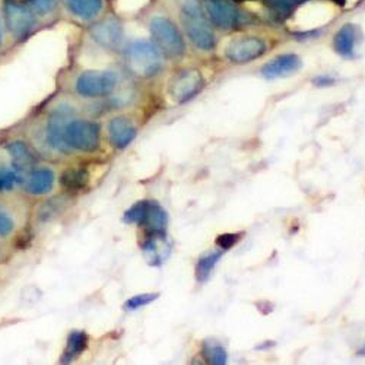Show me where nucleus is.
Instances as JSON below:
<instances>
[{
	"label": "nucleus",
	"mask_w": 365,
	"mask_h": 365,
	"mask_svg": "<svg viewBox=\"0 0 365 365\" xmlns=\"http://www.w3.org/2000/svg\"><path fill=\"white\" fill-rule=\"evenodd\" d=\"M57 4V0H26V5L38 15L50 14Z\"/></svg>",
	"instance_id": "cd10ccee"
},
{
	"label": "nucleus",
	"mask_w": 365,
	"mask_h": 365,
	"mask_svg": "<svg viewBox=\"0 0 365 365\" xmlns=\"http://www.w3.org/2000/svg\"><path fill=\"white\" fill-rule=\"evenodd\" d=\"M4 14L8 29L16 37L26 36L36 24L34 11L28 5L15 2V0H6Z\"/></svg>",
	"instance_id": "6e6552de"
},
{
	"label": "nucleus",
	"mask_w": 365,
	"mask_h": 365,
	"mask_svg": "<svg viewBox=\"0 0 365 365\" xmlns=\"http://www.w3.org/2000/svg\"><path fill=\"white\" fill-rule=\"evenodd\" d=\"M334 2H336V4L341 5V6H344V5L346 4V0H334Z\"/></svg>",
	"instance_id": "473e14b6"
},
{
	"label": "nucleus",
	"mask_w": 365,
	"mask_h": 365,
	"mask_svg": "<svg viewBox=\"0 0 365 365\" xmlns=\"http://www.w3.org/2000/svg\"><path fill=\"white\" fill-rule=\"evenodd\" d=\"M63 140L68 148L82 152H94L100 145V128L93 121L71 120L65 128Z\"/></svg>",
	"instance_id": "20e7f679"
},
{
	"label": "nucleus",
	"mask_w": 365,
	"mask_h": 365,
	"mask_svg": "<svg viewBox=\"0 0 365 365\" xmlns=\"http://www.w3.org/2000/svg\"><path fill=\"white\" fill-rule=\"evenodd\" d=\"M88 346V336L86 333L83 331H72L69 334V339H68V345L63 354V361H72L75 358H78Z\"/></svg>",
	"instance_id": "412c9836"
},
{
	"label": "nucleus",
	"mask_w": 365,
	"mask_h": 365,
	"mask_svg": "<svg viewBox=\"0 0 365 365\" xmlns=\"http://www.w3.org/2000/svg\"><path fill=\"white\" fill-rule=\"evenodd\" d=\"M358 355H359V356H365V344H364L362 348L358 351Z\"/></svg>",
	"instance_id": "2f4dec72"
},
{
	"label": "nucleus",
	"mask_w": 365,
	"mask_h": 365,
	"mask_svg": "<svg viewBox=\"0 0 365 365\" xmlns=\"http://www.w3.org/2000/svg\"><path fill=\"white\" fill-rule=\"evenodd\" d=\"M314 85H317V86H320V88H326V86H330V85H333L334 81L331 76H327V75H320V76H317L314 81Z\"/></svg>",
	"instance_id": "7c9ffc66"
},
{
	"label": "nucleus",
	"mask_w": 365,
	"mask_h": 365,
	"mask_svg": "<svg viewBox=\"0 0 365 365\" xmlns=\"http://www.w3.org/2000/svg\"><path fill=\"white\" fill-rule=\"evenodd\" d=\"M110 142L114 148L123 149L136 138V128L128 117H114L108 126Z\"/></svg>",
	"instance_id": "4468645a"
},
{
	"label": "nucleus",
	"mask_w": 365,
	"mask_h": 365,
	"mask_svg": "<svg viewBox=\"0 0 365 365\" xmlns=\"http://www.w3.org/2000/svg\"><path fill=\"white\" fill-rule=\"evenodd\" d=\"M60 182L68 190H81L88 182V173L82 168H69L60 177Z\"/></svg>",
	"instance_id": "4be33fe9"
},
{
	"label": "nucleus",
	"mask_w": 365,
	"mask_h": 365,
	"mask_svg": "<svg viewBox=\"0 0 365 365\" xmlns=\"http://www.w3.org/2000/svg\"><path fill=\"white\" fill-rule=\"evenodd\" d=\"M14 221L8 212L0 206V237H8L14 231Z\"/></svg>",
	"instance_id": "c756f323"
},
{
	"label": "nucleus",
	"mask_w": 365,
	"mask_h": 365,
	"mask_svg": "<svg viewBox=\"0 0 365 365\" xmlns=\"http://www.w3.org/2000/svg\"><path fill=\"white\" fill-rule=\"evenodd\" d=\"M72 110L69 107H58L50 117L47 126V138L48 143L58 150H68V146L63 140L65 128L72 118Z\"/></svg>",
	"instance_id": "f8f14e48"
},
{
	"label": "nucleus",
	"mask_w": 365,
	"mask_h": 365,
	"mask_svg": "<svg viewBox=\"0 0 365 365\" xmlns=\"http://www.w3.org/2000/svg\"><path fill=\"white\" fill-rule=\"evenodd\" d=\"M0 46H2V29H0Z\"/></svg>",
	"instance_id": "72a5a7b5"
},
{
	"label": "nucleus",
	"mask_w": 365,
	"mask_h": 365,
	"mask_svg": "<svg viewBox=\"0 0 365 365\" xmlns=\"http://www.w3.org/2000/svg\"><path fill=\"white\" fill-rule=\"evenodd\" d=\"M361 40V31L359 28L354 24H345L339 31L334 34L333 38V47L334 51L341 54L342 57H354L356 47Z\"/></svg>",
	"instance_id": "2eb2a0df"
},
{
	"label": "nucleus",
	"mask_w": 365,
	"mask_h": 365,
	"mask_svg": "<svg viewBox=\"0 0 365 365\" xmlns=\"http://www.w3.org/2000/svg\"><path fill=\"white\" fill-rule=\"evenodd\" d=\"M205 85L202 73L196 69L180 72L171 83V96L177 103H186L196 97Z\"/></svg>",
	"instance_id": "1a4fd4ad"
},
{
	"label": "nucleus",
	"mask_w": 365,
	"mask_h": 365,
	"mask_svg": "<svg viewBox=\"0 0 365 365\" xmlns=\"http://www.w3.org/2000/svg\"><path fill=\"white\" fill-rule=\"evenodd\" d=\"M54 182V174L51 170L43 168L31 171L25 181V189L31 195H43L51 190Z\"/></svg>",
	"instance_id": "f3484780"
},
{
	"label": "nucleus",
	"mask_w": 365,
	"mask_h": 365,
	"mask_svg": "<svg viewBox=\"0 0 365 365\" xmlns=\"http://www.w3.org/2000/svg\"><path fill=\"white\" fill-rule=\"evenodd\" d=\"M19 181L22 177L14 168L0 167V190H11Z\"/></svg>",
	"instance_id": "393cba45"
},
{
	"label": "nucleus",
	"mask_w": 365,
	"mask_h": 365,
	"mask_svg": "<svg viewBox=\"0 0 365 365\" xmlns=\"http://www.w3.org/2000/svg\"><path fill=\"white\" fill-rule=\"evenodd\" d=\"M126 66L138 78L155 76L163 68L161 51L154 43L135 41L126 48Z\"/></svg>",
	"instance_id": "f03ea898"
},
{
	"label": "nucleus",
	"mask_w": 365,
	"mask_h": 365,
	"mask_svg": "<svg viewBox=\"0 0 365 365\" xmlns=\"http://www.w3.org/2000/svg\"><path fill=\"white\" fill-rule=\"evenodd\" d=\"M203 356L206 358L207 362L214 365H224L227 364V359H228V355L224 346L214 341H206L203 344Z\"/></svg>",
	"instance_id": "5701e85b"
},
{
	"label": "nucleus",
	"mask_w": 365,
	"mask_h": 365,
	"mask_svg": "<svg viewBox=\"0 0 365 365\" xmlns=\"http://www.w3.org/2000/svg\"><path fill=\"white\" fill-rule=\"evenodd\" d=\"M142 250L148 264L161 266L171 252V245L165 237V232H149L143 241Z\"/></svg>",
	"instance_id": "9b49d317"
},
{
	"label": "nucleus",
	"mask_w": 365,
	"mask_h": 365,
	"mask_svg": "<svg viewBox=\"0 0 365 365\" xmlns=\"http://www.w3.org/2000/svg\"><path fill=\"white\" fill-rule=\"evenodd\" d=\"M267 51V44L259 37H242L230 43L225 56L231 63L246 65L262 57Z\"/></svg>",
	"instance_id": "0eeeda50"
},
{
	"label": "nucleus",
	"mask_w": 365,
	"mask_h": 365,
	"mask_svg": "<svg viewBox=\"0 0 365 365\" xmlns=\"http://www.w3.org/2000/svg\"><path fill=\"white\" fill-rule=\"evenodd\" d=\"M242 234L237 232V234H222L217 238V245L220 246V250L227 252L230 249H232L235 245H238V241L241 240Z\"/></svg>",
	"instance_id": "c85d7f7f"
},
{
	"label": "nucleus",
	"mask_w": 365,
	"mask_h": 365,
	"mask_svg": "<svg viewBox=\"0 0 365 365\" xmlns=\"http://www.w3.org/2000/svg\"><path fill=\"white\" fill-rule=\"evenodd\" d=\"M117 85V76L113 72L89 71L83 72L76 81L78 94L86 98H98L111 94Z\"/></svg>",
	"instance_id": "39448f33"
},
{
	"label": "nucleus",
	"mask_w": 365,
	"mask_h": 365,
	"mask_svg": "<svg viewBox=\"0 0 365 365\" xmlns=\"http://www.w3.org/2000/svg\"><path fill=\"white\" fill-rule=\"evenodd\" d=\"M8 152L12 158L14 170L22 177L25 173H31L37 164V155L24 142H12L8 145Z\"/></svg>",
	"instance_id": "dca6fc26"
},
{
	"label": "nucleus",
	"mask_w": 365,
	"mask_h": 365,
	"mask_svg": "<svg viewBox=\"0 0 365 365\" xmlns=\"http://www.w3.org/2000/svg\"><path fill=\"white\" fill-rule=\"evenodd\" d=\"M203 11L212 25L220 29H232L241 21V12L232 0H203Z\"/></svg>",
	"instance_id": "423d86ee"
},
{
	"label": "nucleus",
	"mask_w": 365,
	"mask_h": 365,
	"mask_svg": "<svg viewBox=\"0 0 365 365\" xmlns=\"http://www.w3.org/2000/svg\"><path fill=\"white\" fill-rule=\"evenodd\" d=\"M91 37L104 48L117 50L123 41V26L117 19L108 18L91 28Z\"/></svg>",
	"instance_id": "9d476101"
},
{
	"label": "nucleus",
	"mask_w": 365,
	"mask_h": 365,
	"mask_svg": "<svg viewBox=\"0 0 365 365\" xmlns=\"http://www.w3.org/2000/svg\"><path fill=\"white\" fill-rule=\"evenodd\" d=\"M266 4L278 16H289L295 6L292 0H266Z\"/></svg>",
	"instance_id": "bb28decb"
},
{
	"label": "nucleus",
	"mask_w": 365,
	"mask_h": 365,
	"mask_svg": "<svg viewBox=\"0 0 365 365\" xmlns=\"http://www.w3.org/2000/svg\"><path fill=\"white\" fill-rule=\"evenodd\" d=\"M148 207H149V200H142L135 203L129 210H126V214L123 217V221L128 224H139L143 225L148 214Z\"/></svg>",
	"instance_id": "b1692460"
},
{
	"label": "nucleus",
	"mask_w": 365,
	"mask_h": 365,
	"mask_svg": "<svg viewBox=\"0 0 365 365\" xmlns=\"http://www.w3.org/2000/svg\"><path fill=\"white\" fill-rule=\"evenodd\" d=\"M160 297V294H140V295H135L132 298H129L125 304L126 310H138L140 307L148 306V304L154 302L157 298Z\"/></svg>",
	"instance_id": "a878e982"
},
{
	"label": "nucleus",
	"mask_w": 365,
	"mask_h": 365,
	"mask_svg": "<svg viewBox=\"0 0 365 365\" xmlns=\"http://www.w3.org/2000/svg\"><path fill=\"white\" fill-rule=\"evenodd\" d=\"M181 22L189 40L200 50L210 51L217 46V37L199 0H185L181 6Z\"/></svg>",
	"instance_id": "f257e3e1"
},
{
	"label": "nucleus",
	"mask_w": 365,
	"mask_h": 365,
	"mask_svg": "<svg viewBox=\"0 0 365 365\" xmlns=\"http://www.w3.org/2000/svg\"><path fill=\"white\" fill-rule=\"evenodd\" d=\"M301 58L294 54V53H288V54H281L275 58H272L270 62H267L263 68H262V75L266 79H278V78H285L289 76L295 72H298L301 69Z\"/></svg>",
	"instance_id": "ddd939ff"
},
{
	"label": "nucleus",
	"mask_w": 365,
	"mask_h": 365,
	"mask_svg": "<svg viewBox=\"0 0 365 365\" xmlns=\"http://www.w3.org/2000/svg\"><path fill=\"white\" fill-rule=\"evenodd\" d=\"M69 11L82 19H93L103 9V0H68Z\"/></svg>",
	"instance_id": "6ab92c4d"
},
{
	"label": "nucleus",
	"mask_w": 365,
	"mask_h": 365,
	"mask_svg": "<svg viewBox=\"0 0 365 365\" xmlns=\"http://www.w3.org/2000/svg\"><path fill=\"white\" fill-rule=\"evenodd\" d=\"M222 255H224V252L220 250V252H214V253H207L197 260L196 279L199 282H206L210 278V273L214 272V269H215L217 263L220 262V259L222 257Z\"/></svg>",
	"instance_id": "aec40b11"
},
{
	"label": "nucleus",
	"mask_w": 365,
	"mask_h": 365,
	"mask_svg": "<svg viewBox=\"0 0 365 365\" xmlns=\"http://www.w3.org/2000/svg\"><path fill=\"white\" fill-rule=\"evenodd\" d=\"M149 29L152 38L155 41V46L161 53L171 58L181 57L186 51L185 38L173 21L165 16L152 18L149 24Z\"/></svg>",
	"instance_id": "7ed1b4c3"
},
{
	"label": "nucleus",
	"mask_w": 365,
	"mask_h": 365,
	"mask_svg": "<svg viewBox=\"0 0 365 365\" xmlns=\"http://www.w3.org/2000/svg\"><path fill=\"white\" fill-rule=\"evenodd\" d=\"M168 224V215L165 209L155 200H149V207L143 227L149 230V232H165V227Z\"/></svg>",
	"instance_id": "a211bd4d"
}]
</instances>
